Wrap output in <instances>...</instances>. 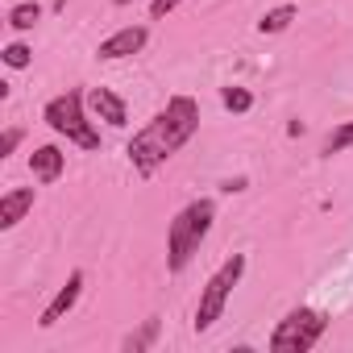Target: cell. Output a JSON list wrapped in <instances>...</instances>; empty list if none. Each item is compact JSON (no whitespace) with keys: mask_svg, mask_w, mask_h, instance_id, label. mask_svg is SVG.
Segmentation results:
<instances>
[{"mask_svg":"<svg viewBox=\"0 0 353 353\" xmlns=\"http://www.w3.org/2000/svg\"><path fill=\"white\" fill-rule=\"evenodd\" d=\"M200 133V104L192 96H170L166 108H158L145 129H137L125 145L137 174H154L162 162H170L192 137Z\"/></svg>","mask_w":353,"mask_h":353,"instance_id":"obj_1","label":"cell"},{"mask_svg":"<svg viewBox=\"0 0 353 353\" xmlns=\"http://www.w3.org/2000/svg\"><path fill=\"white\" fill-rule=\"evenodd\" d=\"M21 141H26V133H21V129H5V137H0V158H9Z\"/></svg>","mask_w":353,"mask_h":353,"instance_id":"obj_17","label":"cell"},{"mask_svg":"<svg viewBox=\"0 0 353 353\" xmlns=\"http://www.w3.org/2000/svg\"><path fill=\"white\" fill-rule=\"evenodd\" d=\"M212 221H216V204L212 200H192L179 216L170 221V229H166V270L170 274L188 270V262L200 250V241L208 237Z\"/></svg>","mask_w":353,"mask_h":353,"instance_id":"obj_2","label":"cell"},{"mask_svg":"<svg viewBox=\"0 0 353 353\" xmlns=\"http://www.w3.org/2000/svg\"><path fill=\"white\" fill-rule=\"evenodd\" d=\"M145 42H150V30H145V26H125V30L108 34V38L96 46V59H104V63H112V59H129V54H141Z\"/></svg>","mask_w":353,"mask_h":353,"instance_id":"obj_6","label":"cell"},{"mask_svg":"<svg viewBox=\"0 0 353 353\" xmlns=\"http://www.w3.org/2000/svg\"><path fill=\"white\" fill-rule=\"evenodd\" d=\"M158 328H162V320H158V316H150L137 332H129V336H125V349H129V353H145V349L158 341Z\"/></svg>","mask_w":353,"mask_h":353,"instance_id":"obj_13","label":"cell"},{"mask_svg":"<svg viewBox=\"0 0 353 353\" xmlns=\"http://www.w3.org/2000/svg\"><path fill=\"white\" fill-rule=\"evenodd\" d=\"M183 5V0H150V17L158 21V17H166V13H174V9H179Z\"/></svg>","mask_w":353,"mask_h":353,"instance_id":"obj_18","label":"cell"},{"mask_svg":"<svg viewBox=\"0 0 353 353\" xmlns=\"http://www.w3.org/2000/svg\"><path fill=\"white\" fill-rule=\"evenodd\" d=\"M328 332V316L316 307H291L274 332H270V353H307L320 336Z\"/></svg>","mask_w":353,"mask_h":353,"instance_id":"obj_5","label":"cell"},{"mask_svg":"<svg viewBox=\"0 0 353 353\" xmlns=\"http://www.w3.org/2000/svg\"><path fill=\"white\" fill-rule=\"evenodd\" d=\"M349 145H353V121L336 125V129L324 137V154H341V150H349Z\"/></svg>","mask_w":353,"mask_h":353,"instance_id":"obj_16","label":"cell"},{"mask_svg":"<svg viewBox=\"0 0 353 353\" xmlns=\"http://www.w3.org/2000/svg\"><path fill=\"white\" fill-rule=\"evenodd\" d=\"M83 283H88V279H83V270H71V274H67V283L54 291V299L42 307L38 324H42V328H54V324H59V320H63V316H67V312L79 303V295H83Z\"/></svg>","mask_w":353,"mask_h":353,"instance_id":"obj_7","label":"cell"},{"mask_svg":"<svg viewBox=\"0 0 353 353\" xmlns=\"http://www.w3.org/2000/svg\"><path fill=\"white\" fill-rule=\"evenodd\" d=\"M0 59H5V67H13V71H26L34 63V50L26 42H9L5 50H0Z\"/></svg>","mask_w":353,"mask_h":353,"instance_id":"obj_15","label":"cell"},{"mask_svg":"<svg viewBox=\"0 0 353 353\" xmlns=\"http://www.w3.org/2000/svg\"><path fill=\"white\" fill-rule=\"evenodd\" d=\"M38 21H42V5H38V0H21V5H13V9H9V26H13L17 34L34 30Z\"/></svg>","mask_w":353,"mask_h":353,"instance_id":"obj_11","label":"cell"},{"mask_svg":"<svg viewBox=\"0 0 353 353\" xmlns=\"http://www.w3.org/2000/svg\"><path fill=\"white\" fill-rule=\"evenodd\" d=\"M221 104H225L229 112H250V108H254V92H250V88H237V83H233V88H221Z\"/></svg>","mask_w":353,"mask_h":353,"instance_id":"obj_14","label":"cell"},{"mask_svg":"<svg viewBox=\"0 0 353 353\" xmlns=\"http://www.w3.org/2000/svg\"><path fill=\"white\" fill-rule=\"evenodd\" d=\"M299 17V9L295 5H279V9H270V13H262V21H258V34H283L291 21Z\"/></svg>","mask_w":353,"mask_h":353,"instance_id":"obj_12","label":"cell"},{"mask_svg":"<svg viewBox=\"0 0 353 353\" xmlns=\"http://www.w3.org/2000/svg\"><path fill=\"white\" fill-rule=\"evenodd\" d=\"M34 212V188H13L0 196V229H17Z\"/></svg>","mask_w":353,"mask_h":353,"instance_id":"obj_10","label":"cell"},{"mask_svg":"<svg viewBox=\"0 0 353 353\" xmlns=\"http://www.w3.org/2000/svg\"><path fill=\"white\" fill-rule=\"evenodd\" d=\"M88 108H92V117H100L112 129H125L129 125V108H125V100L112 88H92L88 92Z\"/></svg>","mask_w":353,"mask_h":353,"instance_id":"obj_8","label":"cell"},{"mask_svg":"<svg viewBox=\"0 0 353 353\" xmlns=\"http://www.w3.org/2000/svg\"><path fill=\"white\" fill-rule=\"evenodd\" d=\"M112 5H133V0H112Z\"/></svg>","mask_w":353,"mask_h":353,"instance_id":"obj_20","label":"cell"},{"mask_svg":"<svg viewBox=\"0 0 353 353\" xmlns=\"http://www.w3.org/2000/svg\"><path fill=\"white\" fill-rule=\"evenodd\" d=\"M30 170H34L38 183H59L63 170H67V154H63L59 145H38V150L30 154Z\"/></svg>","mask_w":353,"mask_h":353,"instance_id":"obj_9","label":"cell"},{"mask_svg":"<svg viewBox=\"0 0 353 353\" xmlns=\"http://www.w3.org/2000/svg\"><path fill=\"white\" fill-rule=\"evenodd\" d=\"M42 121H46L59 137H67L71 145H79V150H100V133H96L92 121H88V92L67 88L63 96H54V100L42 108Z\"/></svg>","mask_w":353,"mask_h":353,"instance_id":"obj_3","label":"cell"},{"mask_svg":"<svg viewBox=\"0 0 353 353\" xmlns=\"http://www.w3.org/2000/svg\"><path fill=\"white\" fill-rule=\"evenodd\" d=\"M221 192H229V196H233V192H245V179H225Z\"/></svg>","mask_w":353,"mask_h":353,"instance_id":"obj_19","label":"cell"},{"mask_svg":"<svg viewBox=\"0 0 353 353\" xmlns=\"http://www.w3.org/2000/svg\"><path fill=\"white\" fill-rule=\"evenodd\" d=\"M241 274H245V254H233V258H225V262H221V270L204 283L200 303H196V320H192V328H196V332H208V328L225 316V303H229L233 287L241 283Z\"/></svg>","mask_w":353,"mask_h":353,"instance_id":"obj_4","label":"cell"}]
</instances>
